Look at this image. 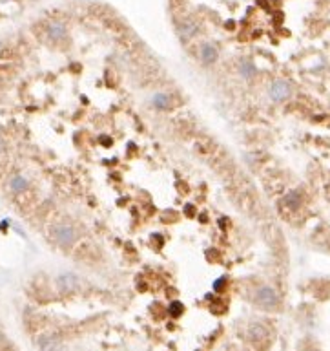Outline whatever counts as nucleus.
Returning a JSON list of instances; mask_svg holds the SVG:
<instances>
[{"label": "nucleus", "instance_id": "obj_1", "mask_svg": "<svg viewBox=\"0 0 330 351\" xmlns=\"http://www.w3.org/2000/svg\"><path fill=\"white\" fill-rule=\"evenodd\" d=\"M256 304L261 307H265V309H276L279 304V296L272 287L263 285V287H259L256 293Z\"/></svg>", "mask_w": 330, "mask_h": 351}, {"label": "nucleus", "instance_id": "obj_11", "mask_svg": "<svg viewBox=\"0 0 330 351\" xmlns=\"http://www.w3.org/2000/svg\"><path fill=\"white\" fill-rule=\"evenodd\" d=\"M152 103H153V106H155V108L164 110V108H168V106H170V97L164 95V93H157V95H153Z\"/></svg>", "mask_w": 330, "mask_h": 351}, {"label": "nucleus", "instance_id": "obj_7", "mask_svg": "<svg viewBox=\"0 0 330 351\" xmlns=\"http://www.w3.org/2000/svg\"><path fill=\"white\" fill-rule=\"evenodd\" d=\"M40 351H62V344L55 337H42L39 340Z\"/></svg>", "mask_w": 330, "mask_h": 351}, {"label": "nucleus", "instance_id": "obj_6", "mask_svg": "<svg viewBox=\"0 0 330 351\" xmlns=\"http://www.w3.org/2000/svg\"><path fill=\"white\" fill-rule=\"evenodd\" d=\"M59 287H61L62 293H73V291H77L78 287V280L75 274H62L61 278H59Z\"/></svg>", "mask_w": 330, "mask_h": 351}, {"label": "nucleus", "instance_id": "obj_8", "mask_svg": "<svg viewBox=\"0 0 330 351\" xmlns=\"http://www.w3.org/2000/svg\"><path fill=\"white\" fill-rule=\"evenodd\" d=\"M28 187H30V181H28L26 178H24V176H20V174L13 176V178L9 180V190H13L15 194L24 192Z\"/></svg>", "mask_w": 330, "mask_h": 351}, {"label": "nucleus", "instance_id": "obj_10", "mask_svg": "<svg viewBox=\"0 0 330 351\" xmlns=\"http://www.w3.org/2000/svg\"><path fill=\"white\" fill-rule=\"evenodd\" d=\"M239 73L243 75V77H252V75L256 73V68H254L252 61L243 59V61L239 62Z\"/></svg>", "mask_w": 330, "mask_h": 351}, {"label": "nucleus", "instance_id": "obj_4", "mask_svg": "<svg viewBox=\"0 0 330 351\" xmlns=\"http://www.w3.org/2000/svg\"><path fill=\"white\" fill-rule=\"evenodd\" d=\"M246 335L252 342H265L266 338H268V328L265 324H261V322H252V324L248 325Z\"/></svg>", "mask_w": 330, "mask_h": 351}, {"label": "nucleus", "instance_id": "obj_12", "mask_svg": "<svg viewBox=\"0 0 330 351\" xmlns=\"http://www.w3.org/2000/svg\"><path fill=\"white\" fill-rule=\"evenodd\" d=\"M181 311H183V306H181V304H179V302H174V304H172V306H170V313H172V315H174V316H177Z\"/></svg>", "mask_w": 330, "mask_h": 351}, {"label": "nucleus", "instance_id": "obj_3", "mask_svg": "<svg viewBox=\"0 0 330 351\" xmlns=\"http://www.w3.org/2000/svg\"><path fill=\"white\" fill-rule=\"evenodd\" d=\"M53 234H55L57 241H59L62 247L71 245V243L75 241V231H73V227H71V225H68V223L59 225V227L53 231Z\"/></svg>", "mask_w": 330, "mask_h": 351}, {"label": "nucleus", "instance_id": "obj_5", "mask_svg": "<svg viewBox=\"0 0 330 351\" xmlns=\"http://www.w3.org/2000/svg\"><path fill=\"white\" fill-rule=\"evenodd\" d=\"M199 59L204 64H213L219 59V49L215 48V44L204 42L199 48Z\"/></svg>", "mask_w": 330, "mask_h": 351}, {"label": "nucleus", "instance_id": "obj_9", "mask_svg": "<svg viewBox=\"0 0 330 351\" xmlns=\"http://www.w3.org/2000/svg\"><path fill=\"white\" fill-rule=\"evenodd\" d=\"M285 205L290 207V209H297L301 205V194L297 190H290V192L285 196Z\"/></svg>", "mask_w": 330, "mask_h": 351}, {"label": "nucleus", "instance_id": "obj_2", "mask_svg": "<svg viewBox=\"0 0 330 351\" xmlns=\"http://www.w3.org/2000/svg\"><path fill=\"white\" fill-rule=\"evenodd\" d=\"M268 93H270V97H272L274 101H278V103L287 101L288 97H290V93H292V86L287 83V81L278 79V81H274V83L270 84Z\"/></svg>", "mask_w": 330, "mask_h": 351}]
</instances>
